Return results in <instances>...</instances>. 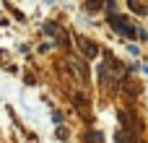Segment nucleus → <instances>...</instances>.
Masks as SVG:
<instances>
[{
	"instance_id": "nucleus-1",
	"label": "nucleus",
	"mask_w": 148,
	"mask_h": 143,
	"mask_svg": "<svg viewBox=\"0 0 148 143\" xmlns=\"http://www.w3.org/2000/svg\"><path fill=\"white\" fill-rule=\"evenodd\" d=\"M109 23H112L122 36H140V39H148V34L143 29H135V26L127 23V18H122V16H109Z\"/></svg>"
},
{
	"instance_id": "nucleus-2",
	"label": "nucleus",
	"mask_w": 148,
	"mask_h": 143,
	"mask_svg": "<svg viewBox=\"0 0 148 143\" xmlns=\"http://www.w3.org/2000/svg\"><path fill=\"white\" fill-rule=\"evenodd\" d=\"M78 44H81V50L86 52V57H94V55L99 52V50H96V44H91V42H88V39H83V36L78 39Z\"/></svg>"
},
{
	"instance_id": "nucleus-3",
	"label": "nucleus",
	"mask_w": 148,
	"mask_h": 143,
	"mask_svg": "<svg viewBox=\"0 0 148 143\" xmlns=\"http://www.w3.org/2000/svg\"><path fill=\"white\" fill-rule=\"evenodd\" d=\"M44 31H47V34H49V36H60V34H62V31H60V26H57V23H44ZM60 39H62V36H60Z\"/></svg>"
},
{
	"instance_id": "nucleus-4",
	"label": "nucleus",
	"mask_w": 148,
	"mask_h": 143,
	"mask_svg": "<svg viewBox=\"0 0 148 143\" xmlns=\"http://www.w3.org/2000/svg\"><path fill=\"white\" fill-rule=\"evenodd\" d=\"M130 8H133V10H138L140 16H148V8H146V5H140V3H130Z\"/></svg>"
},
{
	"instance_id": "nucleus-5",
	"label": "nucleus",
	"mask_w": 148,
	"mask_h": 143,
	"mask_svg": "<svg viewBox=\"0 0 148 143\" xmlns=\"http://www.w3.org/2000/svg\"><path fill=\"white\" fill-rule=\"evenodd\" d=\"M88 143H101V135H99V133H91V135H88Z\"/></svg>"
},
{
	"instance_id": "nucleus-6",
	"label": "nucleus",
	"mask_w": 148,
	"mask_h": 143,
	"mask_svg": "<svg viewBox=\"0 0 148 143\" xmlns=\"http://www.w3.org/2000/svg\"><path fill=\"white\" fill-rule=\"evenodd\" d=\"M125 138H127V135H122V133H120V135H117V143H127Z\"/></svg>"
}]
</instances>
